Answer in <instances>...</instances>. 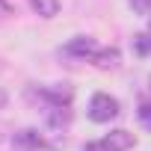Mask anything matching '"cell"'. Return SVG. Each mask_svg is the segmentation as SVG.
Segmentation results:
<instances>
[{"label":"cell","mask_w":151,"mask_h":151,"mask_svg":"<svg viewBox=\"0 0 151 151\" xmlns=\"http://www.w3.org/2000/svg\"><path fill=\"white\" fill-rule=\"evenodd\" d=\"M119 116V101L107 92H95L89 101V119L92 122H110Z\"/></svg>","instance_id":"obj_1"},{"label":"cell","mask_w":151,"mask_h":151,"mask_svg":"<svg viewBox=\"0 0 151 151\" xmlns=\"http://www.w3.org/2000/svg\"><path fill=\"white\" fill-rule=\"evenodd\" d=\"M98 50H101V47H98V42H95L92 36H74V39L65 45V53H68V56H77V59H92Z\"/></svg>","instance_id":"obj_2"},{"label":"cell","mask_w":151,"mask_h":151,"mask_svg":"<svg viewBox=\"0 0 151 151\" xmlns=\"http://www.w3.org/2000/svg\"><path fill=\"white\" fill-rule=\"evenodd\" d=\"M136 145V139H133V133H127V130H110L104 139H101V148L104 151H130Z\"/></svg>","instance_id":"obj_3"},{"label":"cell","mask_w":151,"mask_h":151,"mask_svg":"<svg viewBox=\"0 0 151 151\" xmlns=\"http://www.w3.org/2000/svg\"><path fill=\"white\" fill-rule=\"evenodd\" d=\"M12 145H15V151H36V148H45V139H42V133L39 130H18L15 136H12Z\"/></svg>","instance_id":"obj_4"},{"label":"cell","mask_w":151,"mask_h":151,"mask_svg":"<svg viewBox=\"0 0 151 151\" xmlns=\"http://www.w3.org/2000/svg\"><path fill=\"white\" fill-rule=\"evenodd\" d=\"M92 62H95V68H101V71H110V68H119V62H122V53H119L116 47H104V50H98V53L92 56Z\"/></svg>","instance_id":"obj_5"},{"label":"cell","mask_w":151,"mask_h":151,"mask_svg":"<svg viewBox=\"0 0 151 151\" xmlns=\"http://www.w3.org/2000/svg\"><path fill=\"white\" fill-rule=\"evenodd\" d=\"M30 6L39 18H56L59 15V0H30Z\"/></svg>","instance_id":"obj_6"},{"label":"cell","mask_w":151,"mask_h":151,"mask_svg":"<svg viewBox=\"0 0 151 151\" xmlns=\"http://www.w3.org/2000/svg\"><path fill=\"white\" fill-rule=\"evenodd\" d=\"M133 50H136L139 56H148V53H151V36H148V33L133 36Z\"/></svg>","instance_id":"obj_7"},{"label":"cell","mask_w":151,"mask_h":151,"mask_svg":"<svg viewBox=\"0 0 151 151\" xmlns=\"http://www.w3.org/2000/svg\"><path fill=\"white\" fill-rule=\"evenodd\" d=\"M136 116H139V122H142V127H145V130H151V104H148V101H142V104H139V110H136Z\"/></svg>","instance_id":"obj_8"},{"label":"cell","mask_w":151,"mask_h":151,"mask_svg":"<svg viewBox=\"0 0 151 151\" xmlns=\"http://www.w3.org/2000/svg\"><path fill=\"white\" fill-rule=\"evenodd\" d=\"M130 9L139 12V15H148L151 12V0H130Z\"/></svg>","instance_id":"obj_9"},{"label":"cell","mask_w":151,"mask_h":151,"mask_svg":"<svg viewBox=\"0 0 151 151\" xmlns=\"http://www.w3.org/2000/svg\"><path fill=\"white\" fill-rule=\"evenodd\" d=\"M80 151H104V148H101V142H86Z\"/></svg>","instance_id":"obj_10"},{"label":"cell","mask_w":151,"mask_h":151,"mask_svg":"<svg viewBox=\"0 0 151 151\" xmlns=\"http://www.w3.org/2000/svg\"><path fill=\"white\" fill-rule=\"evenodd\" d=\"M6 101H9V95H6L3 89H0V110H3V107H6Z\"/></svg>","instance_id":"obj_11"},{"label":"cell","mask_w":151,"mask_h":151,"mask_svg":"<svg viewBox=\"0 0 151 151\" xmlns=\"http://www.w3.org/2000/svg\"><path fill=\"white\" fill-rule=\"evenodd\" d=\"M148 36H151V15H148Z\"/></svg>","instance_id":"obj_12"}]
</instances>
